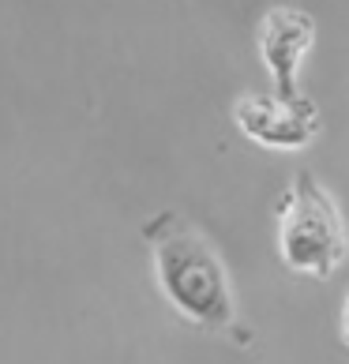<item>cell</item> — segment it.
Segmentation results:
<instances>
[{
  "instance_id": "cell-1",
  "label": "cell",
  "mask_w": 349,
  "mask_h": 364,
  "mask_svg": "<svg viewBox=\"0 0 349 364\" xmlns=\"http://www.w3.org/2000/svg\"><path fill=\"white\" fill-rule=\"evenodd\" d=\"M154 282L166 304L184 323L207 334H237L245 342V323L237 308V289L214 240L181 210H162L143 225Z\"/></svg>"
},
{
  "instance_id": "cell-2",
  "label": "cell",
  "mask_w": 349,
  "mask_h": 364,
  "mask_svg": "<svg viewBox=\"0 0 349 364\" xmlns=\"http://www.w3.org/2000/svg\"><path fill=\"white\" fill-rule=\"evenodd\" d=\"M274 245L289 274L331 282L349 255V229L312 169H297L274 207Z\"/></svg>"
},
{
  "instance_id": "cell-3",
  "label": "cell",
  "mask_w": 349,
  "mask_h": 364,
  "mask_svg": "<svg viewBox=\"0 0 349 364\" xmlns=\"http://www.w3.org/2000/svg\"><path fill=\"white\" fill-rule=\"evenodd\" d=\"M233 124L263 151H304L319 136V105L304 94H240L233 102Z\"/></svg>"
},
{
  "instance_id": "cell-4",
  "label": "cell",
  "mask_w": 349,
  "mask_h": 364,
  "mask_svg": "<svg viewBox=\"0 0 349 364\" xmlns=\"http://www.w3.org/2000/svg\"><path fill=\"white\" fill-rule=\"evenodd\" d=\"M316 46V23L308 11L293 4H274L259 19V57L274 83V94L297 98L301 94V68Z\"/></svg>"
},
{
  "instance_id": "cell-5",
  "label": "cell",
  "mask_w": 349,
  "mask_h": 364,
  "mask_svg": "<svg viewBox=\"0 0 349 364\" xmlns=\"http://www.w3.org/2000/svg\"><path fill=\"white\" fill-rule=\"evenodd\" d=\"M342 342L349 346V301H345V308H342Z\"/></svg>"
}]
</instances>
